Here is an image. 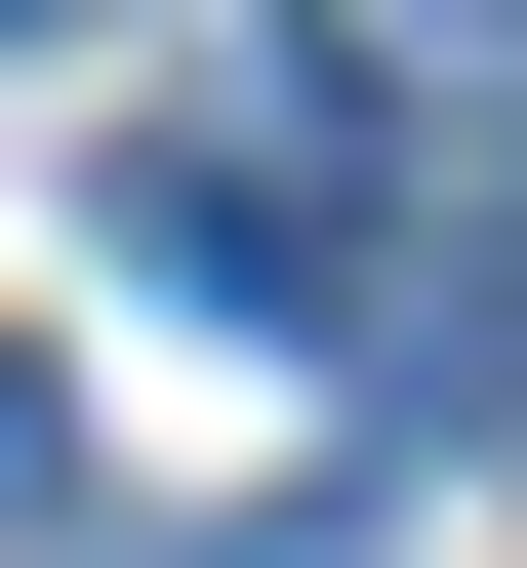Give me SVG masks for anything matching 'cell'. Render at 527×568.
<instances>
[{
    "label": "cell",
    "mask_w": 527,
    "mask_h": 568,
    "mask_svg": "<svg viewBox=\"0 0 527 568\" xmlns=\"http://www.w3.org/2000/svg\"><path fill=\"white\" fill-rule=\"evenodd\" d=\"M122 244L244 284V325H325V284H365V244H325V163H284V82H244V122H163V163H122Z\"/></svg>",
    "instance_id": "1"
},
{
    "label": "cell",
    "mask_w": 527,
    "mask_h": 568,
    "mask_svg": "<svg viewBox=\"0 0 527 568\" xmlns=\"http://www.w3.org/2000/svg\"><path fill=\"white\" fill-rule=\"evenodd\" d=\"M0 528H82V406H41V366H0Z\"/></svg>",
    "instance_id": "2"
}]
</instances>
